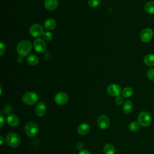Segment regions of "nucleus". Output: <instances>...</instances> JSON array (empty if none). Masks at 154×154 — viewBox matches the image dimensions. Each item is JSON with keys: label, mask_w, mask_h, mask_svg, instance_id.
Wrapping results in <instances>:
<instances>
[{"label": "nucleus", "mask_w": 154, "mask_h": 154, "mask_svg": "<svg viewBox=\"0 0 154 154\" xmlns=\"http://www.w3.org/2000/svg\"><path fill=\"white\" fill-rule=\"evenodd\" d=\"M32 49L31 43L27 40L20 41L16 46V51L19 55L25 57L27 55Z\"/></svg>", "instance_id": "f257e3e1"}, {"label": "nucleus", "mask_w": 154, "mask_h": 154, "mask_svg": "<svg viewBox=\"0 0 154 154\" xmlns=\"http://www.w3.org/2000/svg\"><path fill=\"white\" fill-rule=\"evenodd\" d=\"M7 144L13 148L18 147L20 143V137L14 132H10L5 137Z\"/></svg>", "instance_id": "f03ea898"}, {"label": "nucleus", "mask_w": 154, "mask_h": 154, "mask_svg": "<svg viewBox=\"0 0 154 154\" xmlns=\"http://www.w3.org/2000/svg\"><path fill=\"white\" fill-rule=\"evenodd\" d=\"M138 122L143 127L149 126L152 121V118L150 113L147 111H141L138 116Z\"/></svg>", "instance_id": "7ed1b4c3"}, {"label": "nucleus", "mask_w": 154, "mask_h": 154, "mask_svg": "<svg viewBox=\"0 0 154 154\" xmlns=\"http://www.w3.org/2000/svg\"><path fill=\"white\" fill-rule=\"evenodd\" d=\"M38 95L32 91H28L23 94L22 96L23 102L28 105H32L36 103L38 101Z\"/></svg>", "instance_id": "20e7f679"}, {"label": "nucleus", "mask_w": 154, "mask_h": 154, "mask_svg": "<svg viewBox=\"0 0 154 154\" xmlns=\"http://www.w3.org/2000/svg\"><path fill=\"white\" fill-rule=\"evenodd\" d=\"M39 128L38 125L34 122H28L25 126V131L26 134L31 137H35L38 133Z\"/></svg>", "instance_id": "39448f33"}, {"label": "nucleus", "mask_w": 154, "mask_h": 154, "mask_svg": "<svg viewBox=\"0 0 154 154\" xmlns=\"http://www.w3.org/2000/svg\"><path fill=\"white\" fill-rule=\"evenodd\" d=\"M30 34L33 37H38L43 35L44 31L43 27L38 23H35L31 26L29 29Z\"/></svg>", "instance_id": "423d86ee"}, {"label": "nucleus", "mask_w": 154, "mask_h": 154, "mask_svg": "<svg viewBox=\"0 0 154 154\" xmlns=\"http://www.w3.org/2000/svg\"><path fill=\"white\" fill-rule=\"evenodd\" d=\"M97 126L102 130L108 129L110 125V120L109 117L106 115L100 116L97 120Z\"/></svg>", "instance_id": "0eeeda50"}, {"label": "nucleus", "mask_w": 154, "mask_h": 154, "mask_svg": "<svg viewBox=\"0 0 154 154\" xmlns=\"http://www.w3.org/2000/svg\"><path fill=\"white\" fill-rule=\"evenodd\" d=\"M153 37V31L152 29L149 28H146L143 29L140 35L141 40L143 42L147 43L150 42Z\"/></svg>", "instance_id": "6e6552de"}, {"label": "nucleus", "mask_w": 154, "mask_h": 154, "mask_svg": "<svg viewBox=\"0 0 154 154\" xmlns=\"http://www.w3.org/2000/svg\"><path fill=\"white\" fill-rule=\"evenodd\" d=\"M54 100L57 104L59 105H63L68 102L69 96L65 92H58L55 94L54 97Z\"/></svg>", "instance_id": "1a4fd4ad"}, {"label": "nucleus", "mask_w": 154, "mask_h": 154, "mask_svg": "<svg viewBox=\"0 0 154 154\" xmlns=\"http://www.w3.org/2000/svg\"><path fill=\"white\" fill-rule=\"evenodd\" d=\"M33 46L35 51L38 53H42L45 52L46 48L45 41L40 38H37L34 41Z\"/></svg>", "instance_id": "9d476101"}, {"label": "nucleus", "mask_w": 154, "mask_h": 154, "mask_svg": "<svg viewBox=\"0 0 154 154\" xmlns=\"http://www.w3.org/2000/svg\"><path fill=\"white\" fill-rule=\"evenodd\" d=\"M107 92L111 96H119L122 93L121 87L118 84H111L107 87Z\"/></svg>", "instance_id": "9b49d317"}, {"label": "nucleus", "mask_w": 154, "mask_h": 154, "mask_svg": "<svg viewBox=\"0 0 154 154\" xmlns=\"http://www.w3.org/2000/svg\"><path fill=\"white\" fill-rule=\"evenodd\" d=\"M6 120L8 125L11 127H16L19 124V119L16 115L13 114H9L7 117Z\"/></svg>", "instance_id": "f8f14e48"}, {"label": "nucleus", "mask_w": 154, "mask_h": 154, "mask_svg": "<svg viewBox=\"0 0 154 154\" xmlns=\"http://www.w3.org/2000/svg\"><path fill=\"white\" fill-rule=\"evenodd\" d=\"M35 113L38 117H42L45 114L46 108L45 104L42 102H39L37 103L35 108Z\"/></svg>", "instance_id": "ddd939ff"}, {"label": "nucleus", "mask_w": 154, "mask_h": 154, "mask_svg": "<svg viewBox=\"0 0 154 154\" xmlns=\"http://www.w3.org/2000/svg\"><path fill=\"white\" fill-rule=\"evenodd\" d=\"M45 7L49 11L54 10L58 5V0H45Z\"/></svg>", "instance_id": "4468645a"}, {"label": "nucleus", "mask_w": 154, "mask_h": 154, "mask_svg": "<svg viewBox=\"0 0 154 154\" xmlns=\"http://www.w3.org/2000/svg\"><path fill=\"white\" fill-rule=\"evenodd\" d=\"M90 127V125L87 123H81L77 128V131L79 134L81 135H85L88 133Z\"/></svg>", "instance_id": "2eb2a0df"}, {"label": "nucleus", "mask_w": 154, "mask_h": 154, "mask_svg": "<svg viewBox=\"0 0 154 154\" xmlns=\"http://www.w3.org/2000/svg\"><path fill=\"white\" fill-rule=\"evenodd\" d=\"M56 26L57 23L53 19H48L44 22V26L48 31L54 30L56 28Z\"/></svg>", "instance_id": "dca6fc26"}, {"label": "nucleus", "mask_w": 154, "mask_h": 154, "mask_svg": "<svg viewBox=\"0 0 154 154\" xmlns=\"http://www.w3.org/2000/svg\"><path fill=\"white\" fill-rule=\"evenodd\" d=\"M133 109V103L131 100L126 101L123 105L122 110L123 113L126 114H129Z\"/></svg>", "instance_id": "f3484780"}, {"label": "nucleus", "mask_w": 154, "mask_h": 154, "mask_svg": "<svg viewBox=\"0 0 154 154\" xmlns=\"http://www.w3.org/2000/svg\"><path fill=\"white\" fill-rule=\"evenodd\" d=\"M144 63L147 66H154V54H149L146 55L144 58Z\"/></svg>", "instance_id": "a211bd4d"}, {"label": "nucleus", "mask_w": 154, "mask_h": 154, "mask_svg": "<svg viewBox=\"0 0 154 154\" xmlns=\"http://www.w3.org/2000/svg\"><path fill=\"white\" fill-rule=\"evenodd\" d=\"M144 8L147 13L154 14V1H150L146 2L144 6Z\"/></svg>", "instance_id": "6ab92c4d"}, {"label": "nucleus", "mask_w": 154, "mask_h": 154, "mask_svg": "<svg viewBox=\"0 0 154 154\" xmlns=\"http://www.w3.org/2000/svg\"><path fill=\"white\" fill-rule=\"evenodd\" d=\"M26 61L31 66H35L38 63L39 59L35 55H30L27 57Z\"/></svg>", "instance_id": "aec40b11"}, {"label": "nucleus", "mask_w": 154, "mask_h": 154, "mask_svg": "<svg viewBox=\"0 0 154 154\" xmlns=\"http://www.w3.org/2000/svg\"><path fill=\"white\" fill-rule=\"evenodd\" d=\"M115 152H116L115 147L112 144L108 143L105 145L103 147L104 154H114Z\"/></svg>", "instance_id": "412c9836"}, {"label": "nucleus", "mask_w": 154, "mask_h": 154, "mask_svg": "<svg viewBox=\"0 0 154 154\" xmlns=\"http://www.w3.org/2000/svg\"><path fill=\"white\" fill-rule=\"evenodd\" d=\"M133 89L131 87H126L123 89L122 91V95L124 97L128 98L130 97L132 94H133Z\"/></svg>", "instance_id": "4be33fe9"}, {"label": "nucleus", "mask_w": 154, "mask_h": 154, "mask_svg": "<svg viewBox=\"0 0 154 154\" xmlns=\"http://www.w3.org/2000/svg\"><path fill=\"white\" fill-rule=\"evenodd\" d=\"M140 124L138 122H132L128 125V129L131 132H137L140 128Z\"/></svg>", "instance_id": "5701e85b"}, {"label": "nucleus", "mask_w": 154, "mask_h": 154, "mask_svg": "<svg viewBox=\"0 0 154 154\" xmlns=\"http://www.w3.org/2000/svg\"><path fill=\"white\" fill-rule=\"evenodd\" d=\"M101 0H87L88 5L91 8L97 7L100 3Z\"/></svg>", "instance_id": "b1692460"}, {"label": "nucleus", "mask_w": 154, "mask_h": 154, "mask_svg": "<svg viewBox=\"0 0 154 154\" xmlns=\"http://www.w3.org/2000/svg\"><path fill=\"white\" fill-rule=\"evenodd\" d=\"M43 40L45 41H50L52 40L53 35L49 31H45L42 35Z\"/></svg>", "instance_id": "393cba45"}, {"label": "nucleus", "mask_w": 154, "mask_h": 154, "mask_svg": "<svg viewBox=\"0 0 154 154\" xmlns=\"http://www.w3.org/2000/svg\"><path fill=\"white\" fill-rule=\"evenodd\" d=\"M147 76L149 79L154 81V68L150 69L147 71Z\"/></svg>", "instance_id": "a878e982"}, {"label": "nucleus", "mask_w": 154, "mask_h": 154, "mask_svg": "<svg viewBox=\"0 0 154 154\" xmlns=\"http://www.w3.org/2000/svg\"><path fill=\"white\" fill-rule=\"evenodd\" d=\"M123 97H122V96H117L116 97V99H115V102H116V103L117 104V105H122L123 103Z\"/></svg>", "instance_id": "bb28decb"}, {"label": "nucleus", "mask_w": 154, "mask_h": 154, "mask_svg": "<svg viewBox=\"0 0 154 154\" xmlns=\"http://www.w3.org/2000/svg\"><path fill=\"white\" fill-rule=\"evenodd\" d=\"M5 51V45L3 43H0V55L1 56L3 55V54Z\"/></svg>", "instance_id": "cd10ccee"}, {"label": "nucleus", "mask_w": 154, "mask_h": 154, "mask_svg": "<svg viewBox=\"0 0 154 154\" xmlns=\"http://www.w3.org/2000/svg\"><path fill=\"white\" fill-rule=\"evenodd\" d=\"M4 112H5V113H9L10 112H11L12 111L11 106L10 105H7L5 106L4 108Z\"/></svg>", "instance_id": "c85d7f7f"}, {"label": "nucleus", "mask_w": 154, "mask_h": 154, "mask_svg": "<svg viewBox=\"0 0 154 154\" xmlns=\"http://www.w3.org/2000/svg\"><path fill=\"white\" fill-rule=\"evenodd\" d=\"M83 147H84V145H83V143H81V142H78L76 143V147L78 150H81L83 149Z\"/></svg>", "instance_id": "c756f323"}, {"label": "nucleus", "mask_w": 154, "mask_h": 154, "mask_svg": "<svg viewBox=\"0 0 154 154\" xmlns=\"http://www.w3.org/2000/svg\"><path fill=\"white\" fill-rule=\"evenodd\" d=\"M78 154H91V153L85 149H82L81 150H79V152Z\"/></svg>", "instance_id": "7c9ffc66"}, {"label": "nucleus", "mask_w": 154, "mask_h": 154, "mask_svg": "<svg viewBox=\"0 0 154 154\" xmlns=\"http://www.w3.org/2000/svg\"><path fill=\"white\" fill-rule=\"evenodd\" d=\"M23 56H21V55H19V57H17V63H22L23 61Z\"/></svg>", "instance_id": "2f4dec72"}, {"label": "nucleus", "mask_w": 154, "mask_h": 154, "mask_svg": "<svg viewBox=\"0 0 154 154\" xmlns=\"http://www.w3.org/2000/svg\"><path fill=\"white\" fill-rule=\"evenodd\" d=\"M0 121H1V125H0V127H2L4 124V119L2 116V115H1V117H0Z\"/></svg>", "instance_id": "473e14b6"}, {"label": "nucleus", "mask_w": 154, "mask_h": 154, "mask_svg": "<svg viewBox=\"0 0 154 154\" xmlns=\"http://www.w3.org/2000/svg\"><path fill=\"white\" fill-rule=\"evenodd\" d=\"M4 138L2 136H1L0 137V140H1V145H2L3 144V142H4Z\"/></svg>", "instance_id": "72a5a7b5"}]
</instances>
